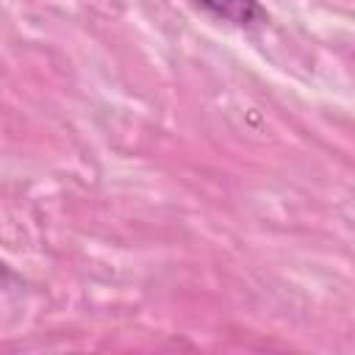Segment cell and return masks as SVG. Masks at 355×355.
Instances as JSON below:
<instances>
[{"instance_id":"cell-2","label":"cell","mask_w":355,"mask_h":355,"mask_svg":"<svg viewBox=\"0 0 355 355\" xmlns=\"http://www.w3.org/2000/svg\"><path fill=\"white\" fill-rule=\"evenodd\" d=\"M8 280H11V272H8V266H6L3 261H0V288H3V286H6Z\"/></svg>"},{"instance_id":"cell-1","label":"cell","mask_w":355,"mask_h":355,"mask_svg":"<svg viewBox=\"0 0 355 355\" xmlns=\"http://www.w3.org/2000/svg\"><path fill=\"white\" fill-rule=\"evenodd\" d=\"M205 11H211L216 19H225L239 28H250L266 19V11L261 8L258 0H194Z\"/></svg>"}]
</instances>
